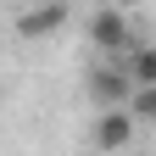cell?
<instances>
[{
	"label": "cell",
	"mask_w": 156,
	"mask_h": 156,
	"mask_svg": "<svg viewBox=\"0 0 156 156\" xmlns=\"http://www.w3.org/2000/svg\"><path fill=\"white\" fill-rule=\"evenodd\" d=\"M134 128H140V117H134L128 106H101V117H95V151H106V156H117V151H128L134 145Z\"/></svg>",
	"instance_id": "obj_1"
},
{
	"label": "cell",
	"mask_w": 156,
	"mask_h": 156,
	"mask_svg": "<svg viewBox=\"0 0 156 156\" xmlns=\"http://www.w3.org/2000/svg\"><path fill=\"white\" fill-rule=\"evenodd\" d=\"M128 112L140 117V123H156V84H134V95H128Z\"/></svg>",
	"instance_id": "obj_6"
},
{
	"label": "cell",
	"mask_w": 156,
	"mask_h": 156,
	"mask_svg": "<svg viewBox=\"0 0 156 156\" xmlns=\"http://www.w3.org/2000/svg\"><path fill=\"white\" fill-rule=\"evenodd\" d=\"M128 95H134L128 67H95L89 73V101L95 106H128Z\"/></svg>",
	"instance_id": "obj_3"
},
{
	"label": "cell",
	"mask_w": 156,
	"mask_h": 156,
	"mask_svg": "<svg viewBox=\"0 0 156 156\" xmlns=\"http://www.w3.org/2000/svg\"><path fill=\"white\" fill-rule=\"evenodd\" d=\"M112 6H140V0H112Z\"/></svg>",
	"instance_id": "obj_7"
},
{
	"label": "cell",
	"mask_w": 156,
	"mask_h": 156,
	"mask_svg": "<svg viewBox=\"0 0 156 156\" xmlns=\"http://www.w3.org/2000/svg\"><path fill=\"white\" fill-rule=\"evenodd\" d=\"M128 78L134 84H156V45H134L128 50Z\"/></svg>",
	"instance_id": "obj_5"
},
{
	"label": "cell",
	"mask_w": 156,
	"mask_h": 156,
	"mask_svg": "<svg viewBox=\"0 0 156 156\" xmlns=\"http://www.w3.org/2000/svg\"><path fill=\"white\" fill-rule=\"evenodd\" d=\"M62 23H67V0H45V6H34V11L17 17V34H23V39H45Z\"/></svg>",
	"instance_id": "obj_4"
},
{
	"label": "cell",
	"mask_w": 156,
	"mask_h": 156,
	"mask_svg": "<svg viewBox=\"0 0 156 156\" xmlns=\"http://www.w3.org/2000/svg\"><path fill=\"white\" fill-rule=\"evenodd\" d=\"M89 45H101V50H134L128 6H101V11H89Z\"/></svg>",
	"instance_id": "obj_2"
}]
</instances>
